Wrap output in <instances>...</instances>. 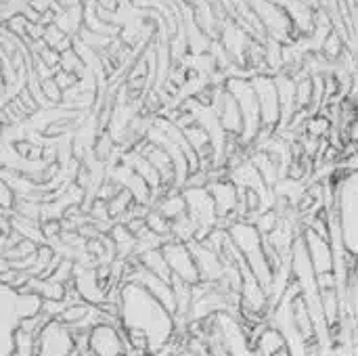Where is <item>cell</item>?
<instances>
[{
	"mask_svg": "<svg viewBox=\"0 0 358 356\" xmlns=\"http://www.w3.org/2000/svg\"><path fill=\"white\" fill-rule=\"evenodd\" d=\"M208 189H210L212 199H214V204H216L218 218H222V220L229 218V216H235V218H237V204H239L237 189H235L231 183H224V180L210 183Z\"/></svg>",
	"mask_w": 358,
	"mask_h": 356,
	"instance_id": "ba28073f",
	"label": "cell"
},
{
	"mask_svg": "<svg viewBox=\"0 0 358 356\" xmlns=\"http://www.w3.org/2000/svg\"><path fill=\"white\" fill-rule=\"evenodd\" d=\"M162 250H164L166 262L170 266L172 279L182 281V283H187L191 287H199L203 283L201 281L199 266H197V258L193 254L191 243H182V241H176V239H168Z\"/></svg>",
	"mask_w": 358,
	"mask_h": 356,
	"instance_id": "277c9868",
	"label": "cell"
},
{
	"mask_svg": "<svg viewBox=\"0 0 358 356\" xmlns=\"http://www.w3.org/2000/svg\"><path fill=\"white\" fill-rule=\"evenodd\" d=\"M157 210H159L170 222H174V220L187 216V201H185V195L180 193V195H172V197L164 199L162 206H159Z\"/></svg>",
	"mask_w": 358,
	"mask_h": 356,
	"instance_id": "30bf717a",
	"label": "cell"
},
{
	"mask_svg": "<svg viewBox=\"0 0 358 356\" xmlns=\"http://www.w3.org/2000/svg\"><path fill=\"white\" fill-rule=\"evenodd\" d=\"M304 243H306V252H308V258H310V264H313V271L317 277H323V275H331V273H338L336 271V254H334V243L329 237H323L319 235L317 231L313 229H306L304 231Z\"/></svg>",
	"mask_w": 358,
	"mask_h": 356,
	"instance_id": "52a82bcc",
	"label": "cell"
},
{
	"mask_svg": "<svg viewBox=\"0 0 358 356\" xmlns=\"http://www.w3.org/2000/svg\"><path fill=\"white\" fill-rule=\"evenodd\" d=\"M120 325L124 332H134L147 338L149 355H159L176 332V315L170 313L145 285L126 281L117 290Z\"/></svg>",
	"mask_w": 358,
	"mask_h": 356,
	"instance_id": "6da1fadb",
	"label": "cell"
},
{
	"mask_svg": "<svg viewBox=\"0 0 358 356\" xmlns=\"http://www.w3.org/2000/svg\"><path fill=\"white\" fill-rule=\"evenodd\" d=\"M331 220L338 229L340 248L358 258V170L346 174L336 185Z\"/></svg>",
	"mask_w": 358,
	"mask_h": 356,
	"instance_id": "7a4b0ae2",
	"label": "cell"
},
{
	"mask_svg": "<svg viewBox=\"0 0 358 356\" xmlns=\"http://www.w3.org/2000/svg\"><path fill=\"white\" fill-rule=\"evenodd\" d=\"M126 334L115 323H99L88 334V353L90 356H128Z\"/></svg>",
	"mask_w": 358,
	"mask_h": 356,
	"instance_id": "5b68a950",
	"label": "cell"
},
{
	"mask_svg": "<svg viewBox=\"0 0 358 356\" xmlns=\"http://www.w3.org/2000/svg\"><path fill=\"white\" fill-rule=\"evenodd\" d=\"M78 338L71 327L59 319H50L36 338L34 356H78Z\"/></svg>",
	"mask_w": 358,
	"mask_h": 356,
	"instance_id": "3957f363",
	"label": "cell"
},
{
	"mask_svg": "<svg viewBox=\"0 0 358 356\" xmlns=\"http://www.w3.org/2000/svg\"><path fill=\"white\" fill-rule=\"evenodd\" d=\"M258 103H260V113H262V126L264 130L273 132L275 126L281 122V99H279V88L277 80L268 76H256L252 80Z\"/></svg>",
	"mask_w": 358,
	"mask_h": 356,
	"instance_id": "8992f818",
	"label": "cell"
},
{
	"mask_svg": "<svg viewBox=\"0 0 358 356\" xmlns=\"http://www.w3.org/2000/svg\"><path fill=\"white\" fill-rule=\"evenodd\" d=\"M279 356H294V355H292V348H289L287 353H283V355H279Z\"/></svg>",
	"mask_w": 358,
	"mask_h": 356,
	"instance_id": "4fadbf2b",
	"label": "cell"
},
{
	"mask_svg": "<svg viewBox=\"0 0 358 356\" xmlns=\"http://www.w3.org/2000/svg\"><path fill=\"white\" fill-rule=\"evenodd\" d=\"M279 216H277V212L275 210H271V212H262L260 216H258V220H256V229L260 231V235L264 237L266 233L271 235L275 229H277V225H279V220H277Z\"/></svg>",
	"mask_w": 358,
	"mask_h": 356,
	"instance_id": "7c38bea8",
	"label": "cell"
},
{
	"mask_svg": "<svg viewBox=\"0 0 358 356\" xmlns=\"http://www.w3.org/2000/svg\"><path fill=\"white\" fill-rule=\"evenodd\" d=\"M329 130H331V120L325 118V115H310V118L306 120V124H304L306 136L317 138V141L323 138V136H327Z\"/></svg>",
	"mask_w": 358,
	"mask_h": 356,
	"instance_id": "8fae6325",
	"label": "cell"
},
{
	"mask_svg": "<svg viewBox=\"0 0 358 356\" xmlns=\"http://www.w3.org/2000/svg\"><path fill=\"white\" fill-rule=\"evenodd\" d=\"M252 350L256 353V356H279L289 350V340H287V336L281 329L268 327L258 338V342L254 344Z\"/></svg>",
	"mask_w": 358,
	"mask_h": 356,
	"instance_id": "9c48e42d",
	"label": "cell"
},
{
	"mask_svg": "<svg viewBox=\"0 0 358 356\" xmlns=\"http://www.w3.org/2000/svg\"><path fill=\"white\" fill-rule=\"evenodd\" d=\"M357 122H358V107H357Z\"/></svg>",
	"mask_w": 358,
	"mask_h": 356,
	"instance_id": "5bb4252c",
	"label": "cell"
},
{
	"mask_svg": "<svg viewBox=\"0 0 358 356\" xmlns=\"http://www.w3.org/2000/svg\"><path fill=\"white\" fill-rule=\"evenodd\" d=\"M80 356H86V355H80Z\"/></svg>",
	"mask_w": 358,
	"mask_h": 356,
	"instance_id": "9a60e30c",
	"label": "cell"
}]
</instances>
